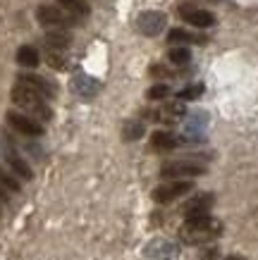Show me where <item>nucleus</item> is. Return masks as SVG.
<instances>
[{"label":"nucleus","mask_w":258,"mask_h":260,"mask_svg":"<svg viewBox=\"0 0 258 260\" xmlns=\"http://www.w3.org/2000/svg\"><path fill=\"white\" fill-rule=\"evenodd\" d=\"M10 101L15 103L17 108H22L24 112H29V117H34V119L39 117V119H43V122H48V119L53 117V110H50V105L46 103V98L26 86H19V84H17V86L12 88V93H10Z\"/></svg>","instance_id":"f257e3e1"},{"label":"nucleus","mask_w":258,"mask_h":260,"mask_svg":"<svg viewBox=\"0 0 258 260\" xmlns=\"http://www.w3.org/2000/svg\"><path fill=\"white\" fill-rule=\"evenodd\" d=\"M215 234H220V224L208 215H191L184 220L182 227V239L187 244H204L208 239H213Z\"/></svg>","instance_id":"f03ea898"},{"label":"nucleus","mask_w":258,"mask_h":260,"mask_svg":"<svg viewBox=\"0 0 258 260\" xmlns=\"http://www.w3.org/2000/svg\"><path fill=\"white\" fill-rule=\"evenodd\" d=\"M160 174H163L165 179L182 181V179H191V177H201V174H206V165L204 162H196V160H191V158L172 160V162L163 165Z\"/></svg>","instance_id":"7ed1b4c3"},{"label":"nucleus","mask_w":258,"mask_h":260,"mask_svg":"<svg viewBox=\"0 0 258 260\" xmlns=\"http://www.w3.org/2000/svg\"><path fill=\"white\" fill-rule=\"evenodd\" d=\"M36 19H39L43 26H50V29H58V31H63V29H72V26H77V17L67 15L63 8H55V5H41L36 10Z\"/></svg>","instance_id":"20e7f679"},{"label":"nucleus","mask_w":258,"mask_h":260,"mask_svg":"<svg viewBox=\"0 0 258 260\" xmlns=\"http://www.w3.org/2000/svg\"><path fill=\"white\" fill-rule=\"evenodd\" d=\"M191 189H194V181H189V179L167 181V184H163V186L153 189V201H156V203H172V201L182 198L184 193H189Z\"/></svg>","instance_id":"39448f33"},{"label":"nucleus","mask_w":258,"mask_h":260,"mask_svg":"<svg viewBox=\"0 0 258 260\" xmlns=\"http://www.w3.org/2000/svg\"><path fill=\"white\" fill-rule=\"evenodd\" d=\"M165 24H167V17H165L163 12H158V10H146V12H141L139 19H136L139 31L144 34V36H149V39L160 36L165 29Z\"/></svg>","instance_id":"423d86ee"},{"label":"nucleus","mask_w":258,"mask_h":260,"mask_svg":"<svg viewBox=\"0 0 258 260\" xmlns=\"http://www.w3.org/2000/svg\"><path fill=\"white\" fill-rule=\"evenodd\" d=\"M8 124L19 132L24 136H43V124H41L39 119L29 117V115H24V112H15L10 110L8 112Z\"/></svg>","instance_id":"0eeeda50"},{"label":"nucleus","mask_w":258,"mask_h":260,"mask_svg":"<svg viewBox=\"0 0 258 260\" xmlns=\"http://www.w3.org/2000/svg\"><path fill=\"white\" fill-rule=\"evenodd\" d=\"M180 17L184 19V22L198 26V29H211L213 24H215V15H213V12L194 8L191 3H182L180 5Z\"/></svg>","instance_id":"6e6552de"},{"label":"nucleus","mask_w":258,"mask_h":260,"mask_svg":"<svg viewBox=\"0 0 258 260\" xmlns=\"http://www.w3.org/2000/svg\"><path fill=\"white\" fill-rule=\"evenodd\" d=\"M177 253H180L177 244H172L167 239H153V241L146 244V248H144V255L156 258V260H172Z\"/></svg>","instance_id":"1a4fd4ad"},{"label":"nucleus","mask_w":258,"mask_h":260,"mask_svg":"<svg viewBox=\"0 0 258 260\" xmlns=\"http://www.w3.org/2000/svg\"><path fill=\"white\" fill-rule=\"evenodd\" d=\"M17 84L32 88V91H36V93L43 95V98H53L55 95L53 84L48 79H43V77H39V74H32V72H29V74H19V77H17Z\"/></svg>","instance_id":"9d476101"},{"label":"nucleus","mask_w":258,"mask_h":260,"mask_svg":"<svg viewBox=\"0 0 258 260\" xmlns=\"http://www.w3.org/2000/svg\"><path fill=\"white\" fill-rule=\"evenodd\" d=\"M5 162H8L10 172L15 174L17 179H24V181H32L34 179L32 165H29V162H26V160H24L19 153H15V150H8V153H5Z\"/></svg>","instance_id":"9b49d317"},{"label":"nucleus","mask_w":258,"mask_h":260,"mask_svg":"<svg viewBox=\"0 0 258 260\" xmlns=\"http://www.w3.org/2000/svg\"><path fill=\"white\" fill-rule=\"evenodd\" d=\"M213 193H201V196L191 198L187 205H184V217H191V215H208L213 208Z\"/></svg>","instance_id":"f8f14e48"},{"label":"nucleus","mask_w":258,"mask_h":260,"mask_svg":"<svg viewBox=\"0 0 258 260\" xmlns=\"http://www.w3.org/2000/svg\"><path fill=\"white\" fill-rule=\"evenodd\" d=\"M74 91H77L81 98H94L98 91H101V84L94 79V77H86V74H79L74 79Z\"/></svg>","instance_id":"ddd939ff"},{"label":"nucleus","mask_w":258,"mask_h":260,"mask_svg":"<svg viewBox=\"0 0 258 260\" xmlns=\"http://www.w3.org/2000/svg\"><path fill=\"white\" fill-rule=\"evenodd\" d=\"M43 41H46L48 50H55V53H63V50H67L72 46V36L65 31H48Z\"/></svg>","instance_id":"4468645a"},{"label":"nucleus","mask_w":258,"mask_h":260,"mask_svg":"<svg viewBox=\"0 0 258 260\" xmlns=\"http://www.w3.org/2000/svg\"><path fill=\"white\" fill-rule=\"evenodd\" d=\"M60 3V8L67 12V15L77 17V19H84V17L91 15V5L86 3V0H58Z\"/></svg>","instance_id":"2eb2a0df"},{"label":"nucleus","mask_w":258,"mask_h":260,"mask_svg":"<svg viewBox=\"0 0 258 260\" xmlns=\"http://www.w3.org/2000/svg\"><path fill=\"white\" fill-rule=\"evenodd\" d=\"M151 143H153L156 150H172V148H177L182 141L172 132H156V134L151 136Z\"/></svg>","instance_id":"dca6fc26"},{"label":"nucleus","mask_w":258,"mask_h":260,"mask_svg":"<svg viewBox=\"0 0 258 260\" xmlns=\"http://www.w3.org/2000/svg\"><path fill=\"white\" fill-rule=\"evenodd\" d=\"M17 62L22 64V67H29V70L39 67V62H41L39 50H36L34 46H22L19 50H17Z\"/></svg>","instance_id":"f3484780"},{"label":"nucleus","mask_w":258,"mask_h":260,"mask_svg":"<svg viewBox=\"0 0 258 260\" xmlns=\"http://www.w3.org/2000/svg\"><path fill=\"white\" fill-rule=\"evenodd\" d=\"M167 41L175 43V46H184V43H189V41H194V43H206L204 36H194V34H189L187 29H170Z\"/></svg>","instance_id":"a211bd4d"},{"label":"nucleus","mask_w":258,"mask_h":260,"mask_svg":"<svg viewBox=\"0 0 258 260\" xmlns=\"http://www.w3.org/2000/svg\"><path fill=\"white\" fill-rule=\"evenodd\" d=\"M144 134H146V126H144V122H139V119H129V122H125V126H122L125 141H139Z\"/></svg>","instance_id":"6ab92c4d"},{"label":"nucleus","mask_w":258,"mask_h":260,"mask_svg":"<svg viewBox=\"0 0 258 260\" xmlns=\"http://www.w3.org/2000/svg\"><path fill=\"white\" fill-rule=\"evenodd\" d=\"M158 115H160L158 119H163V122L172 124V122H177V119L184 115V103H167V105H165Z\"/></svg>","instance_id":"aec40b11"},{"label":"nucleus","mask_w":258,"mask_h":260,"mask_svg":"<svg viewBox=\"0 0 258 260\" xmlns=\"http://www.w3.org/2000/svg\"><path fill=\"white\" fill-rule=\"evenodd\" d=\"M167 60H170L172 64H177V67H184V64L191 62V50H189L187 46H175L170 50Z\"/></svg>","instance_id":"412c9836"},{"label":"nucleus","mask_w":258,"mask_h":260,"mask_svg":"<svg viewBox=\"0 0 258 260\" xmlns=\"http://www.w3.org/2000/svg\"><path fill=\"white\" fill-rule=\"evenodd\" d=\"M0 186H5L10 193H19V191H22V184H19V179H17V177L10 172V170H5L3 165H0Z\"/></svg>","instance_id":"4be33fe9"},{"label":"nucleus","mask_w":258,"mask_h":260,"mask_svg":"<svg viewBox=\"0 0 258 260\" xmlns=\"http://www.w3.org/2000/svg\"><path fill=\"white\" fill-rule=\"evenodd\" d=\"M198 95H204V84H194V86H187V88H182L180 93H177V101H180V103L196 101Z\"/></svg>","instance_id":"5701e85b"},{"label":"nucleus","mask_w":258,"mask_h":260,"mask_svg":"<svg viewBox=\"0 0 258 260\" xmlns=\"http://www.w3.org/2000/svg\"><path fill=\"white\" fill-rule=\"evenodd\" d=\"M167 95H170V86H167V84H156V86L149 88L151 101H163V98H167Z\"/></svg>","instance_id":"b1692460"},{"label":"nucleus","mask_w":258,"mask_h":260,"mask_svg":"<svg viewBox=\"0 0 258 260\" xmlns=\"http://www.w3.org/2000/svg\"><path fill=\"white\" fill-rule=\"evenodd\" d=\"M48 64L55 67V70H65V60L60 53H55V50H48Z\"/></svg>","instance_id":"393cba45"},{"label":"nucleus","mask_w":258,"mask_h":260,"mask_svg":"<svg viewBox=\"0 0 258 260\" xmlns=\"http://www.w3.org/2000/svg\"><path fill=\"white\" fill-rule=\"evenodd\" d=\"M0 203H10V191L5 186H0Z\"/></svg>","instance_id":"a878e982"},{"label":"nucleus","mask_w":258,"mask_h":260,"mask_svg":"<svg viewBox=\"0 0 258 260\" xmlns=\"http://www.w3.org/2000/svg\"><path fill=\"white\" fill-rule=\"evenodd\" d=\"M227 260H244V258H242V255H230Z\"/></svg>","instance_id":"bb28decb"},{"label":"nucleus","mask_w":258,"mask_h":260,"mask_svg":"<svg viewBox=\"0 0 258 260\" xmlns=\"http://www.w3.org/2000/svg\"><path fill=\"white\" fill-rule=\"evenodd\" d=\"M0 213H3V210H0Z\"/></svg>","instance_id":"cd10ccee"}]
</instances>
